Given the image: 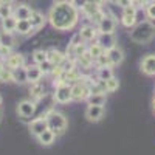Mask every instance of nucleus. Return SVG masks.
<instances>
[{
  "mask_svg": "<svg viewBox=\"0 0 155 155\" xmlns=\"http://www.w3.org/2000/svg\"><path fill=\"white\" fill-rule=\"evenodd\" d=\"M9 54H11V48H9V47H3V45L0 47V58H2L3 61H5Z\"/></svg>",
  "mask_w": 155,
  "mask_h": 155,
  "instance_id": "58836bf2",
  "label": "nucleus"
},
{
  "mask_svg": "<svg viewBox=\"0 0 155 155\" xmlns=\"http://www.w3.org/2000/svg\"><path fill=\"white\" fill-rule=\"evenodd\" d=\"M141 71L147 76H155V54H147L141 61Z\"/></svg>",
  "mask_w": 155,
  "mask_h": 155,
  "instance_id": "4468645a",
  "label": "nucleus"
},
{
  "mask_svg": "<svg viewBox=\"0 0 155 155\" xmlns=\"http://www.w3.org/2000/svg\"><path fill=\"white\" fill-rule=\"evenodd\" d=\"M113 76V67H98L96 71V79L99 81H107Z\"/></svg>",
  "mask_w": 155,
  "mask_h": 155,
  "instance_id": "bb28decb",
  "label": "nucleus"
},
{
  "mask_svg": "<svg viewBox=\"0 0 155 155\" xmlns=\"http://www.w3.org/2000/svg\"><path fill=\"white\" fill-rule=\"evenodd\" d=\"M0 82H12V71L5 64L0 65Z\"/></svg>",
  "mask_w": 155,
  "mask_h": 155,
  "instance_id": "c756f323",
  "label": "nucleus"
},
{
  "mask_svg": "<svg viewBox=\"0 0 155 155\" xmlns=\"http://www.w3.org/2000/svg\"><path fill=\"white\" fill-rule=\"evenodd\" d=\"M106 53H107V56H109V59H110L113 67L115 65H120V64L124 61V53H123V50L118 48V47H113V48L107 50Z\"/></svg>",
  "mask_w": 155,
  "mask_h": 155,
  "instance_id": "f3484780",
  "label": "nucleus"
},
{
  "mask_svg": "<svg viewBox=\"0 0 155 155\" xmlns=\"http://www.w3.org/2000/svg\"><path fill=\"white\" fill-rule=\"evenodd\" d=\"M96 42L104 48L106 51L116 47V37H115V33H98V37H96Z\"/></svg>",
  "mask_w": 155,
  "mask_h": 155,
  "instance_id": "1a4fd4ad",
  "label": "nucleus"
},
{
  "mask_svg": "<svg viewBox=\"0 0 155 155\" xmlns=\"http://www.w3.org/2000/svg\"><path fill=\"white\" fill-rule=\"evenodd\" d=\"M107 2H110V3H115V5H120V3H121V0H107Z\"/></svg>",
  "mask_w": 155,
  "mask_h": 155,
  "instance_id": "c03bdc74",
  "label": "nucleus"
},
{
  "mask_svg": "<svg viewBox=\"0 0 155 155\" xmlns=\"http://www.w3.org/2000/svg\"><path fill=\"white\" fill-rule=\"evenodd\" d=\"M17 27V19L14 16H9L6 19H2V30L6 33H16Z\"/></svg>",
  "mask_w": 155,
  "mask_h": 155,
  "instance_id": "b1692460",
  "label": "nucleus"
},
{
  "mask_svg": "<svg viewBox=\"0 0 155 155\" xmlns=\"http://www.w3.org/2000/svg\"><path fill=\"white\" fill-rule=\"evenodd\" d=\"M107 101L106 93H95V95H90L87 98V104L90 106H104Z\"/></svg>",
  "mask_w": 155,
  "mask_h": 155,
  "instance_id": "a878e982",
  "label": "nucleus"
},
{
  "mask_svg": "<svg viewBox=\"0 0 155 155\" xmlns=\"http://www.w3.org/2000/svg\"><path fill=\"white\" fill-rule=\"evenodd\" d=\"M137 8H134L132 5L123 6V14H121V23L126 28H132L137 25Z\"/></svg>",
  "mask_w": 155,
  "mask_h": 155,
  "instance_id": "423d86ee",
  "label": "nucleus"
},
{
  "mask_svg": "<svg viewBox=\"0 0 155 155\" xmlns=\"http://www.w3.org/2000/svg\"><path fill=\"white\" fill-rule=\"evenodd\" d=\"M104 16H106V12H104V9L101 8L99 11H96L95 14H93L92 17H90V20H92L93 23H96V25H98V23H99V22L102 20V17H104Z\"/></svg>",
  "mask_w": 155,
  "mask_h": 155,
  "instance_id": "4c0bfd02",
  "label": "nucleus"
},
{
  "mask_svg": "<svg viewBox=\"0 0 155 155\" xmlns=\"http://www.w3.org/2000/svg\"><path fill=\"white\" fill-rule=\"evenodd\" d=\"M12 12H14V8L11 5H0V19H6L12 16Z\"/></svg>",
  "mask_w": 155,
  "mask_h": 155,
  "instance_id": "c9c22d12",
  "label": "nucleus"
},
{
  "mask_svg": "<svg viewBox=\"0 0 155 155\" xmlns=\"http://www.w3.org/2000/svg\"><path fill=\"white\" fill-rule=\"evenodd\" d=\"M28 20H30L31 27H33V31H39L41 28H44V25L47 23V17L44 14H41V12H37V11L31 12V16H30Z\"/></svg>",
  "mask_w": 155,
  "mask_h": 155,
  "instance_id": "2eb2a0df",
  "label": "nucleus"
},
{
  "mask_svg": "<svg viewBox=\"0 0 155 155\" xmlns=\"http://www.w3.org/2000/svg\"><path fill=\"white\" fill-rule=\"evenodd\" d=\"M81 42H84V41H82V37H81V34H79V33H76V34L71 37V41H70L68 45H78V44H81Z\"/></svg>",
  "mask_w": 155,
  "mask_h": 155,
  "instance_id": "a19ab883",
  "label": "nucleus"
},
{
  "mask_svg": "<svg viewBox=\"0 0 155 155\" xmlns=\"http://www.w3.org/2000/svg\"><path fill=\"white\" fill-rule=\"evenodd\" d=\"M78 64H79V65L82 67V68H90L95 64V59H93V56L88 53V50L87 51H84V53L78 58V61H76Z\"/></svg>",
  "mask_w": 155,
  "mask_h": 155,
  "instance_id": "393cba45",
  "label": "nucleus"
},
{
  "mask_svg": "<svg viewBox=\"0 0 155 155\" xmlns=\"http://www.w3.org/2000/svg\"><path fill=\"white\" fill-rule=\"evenodd\" d=\"M11 71H12V82H17V84L28 82V79H27V68L25 67H19V68H14Z\"/></svg>",
  "mask_w": 155,
  "mask_h": 155,
  "instance_id": "5701e85b",
  "label": "nucleus"
},
{
  "mask_svg": "<svg viewBox=\"0 0 155 155\" xmlns=\"http://www.w3.org/2000/svg\"><path fill=\"white\" fill-rule=\"evenodd\" d=\"M47 129H48V123H47L45 116H41V118L33 120L31 124H30V132H31V135H34L36 138L41 135L42 132H45Z\"/></svg>",
  "mask_w": 155,
  "mask_h": 155,
  "instance_id": "9d476101",
  "label": "nucleus"
},
{
  "mask_svg": "<svg viewBox=\"0 0 155 155\" xmlns=\"http://www.w3.org/2000/svg\"><path fill=\"white\" fill-rule=\"evenodd\" d=\"M0 42H2L3 47L12 48V47H14V44H16V39H14V36H12V33L2 31V33H0Z\"/></svg>",
  "mask_w": 155,
  "mask_h": 155,
  "instance_id": "c85d7f7f",
  "label": "nucleus"
},
{
  "mask_svg": "<svg viewBox=\"0 0 155 155\" xmlns=\"http://www.w3.org/2000/svg\"><path fill=\"white\" fill-rule=\"evenodd\" d=\"M70 2H71V3H73V5L78 8V9H79V8L82 9V8L85 6V3L88 2V0H70Z\"/></svg>",
  "mask_w": 155,
  "mask_h": 155,
  "instance_id": "79ce46f5",
  "label": "nucleus"
},
{
  "mask_svg": "<svg viewBox=\"0 0 155 155\" xmlns=\"http://www.w3.org/2000/svg\"><path fill=\"white\" fill-rule=\"evenodd\" d=\"M0 109H2V96H0Z\"/></svg>",
  "mask_w": 155,
  "mask_h": 155,
  "instance_id": "49530a36",
  "label": "nucleus"
},
{
  "mask_svg": "<svg viewBox=\"0 0 155 155\" xmlns=\"http://www.w3.org/2000/svg\"><path fill=\"white\" fill-rule=\"evenodd\" d=\"M42 116L47 118L48 129H50V130H53L56 135H62L64 132H65V129H67V118L61 112L51 110V112H48L47 115H42Z\"/></svg>",
  "mask_w": 155,
  "mask_h": 155,
  "instance_id": "7ed1b4c3",
  "label": "nucleus"
},
{
  "mask_svg": "<svg viewBox=\"0 0 155 155\" xmlns=\"http://www.w3.org/2000/svg\"><path fill=\"white\" fill-rule=\"evenodd\" d=\"M95 64H96V67H113L110 59H109V56H107V53L101 54L98 59H95Z\"/></svg>",
  "mask_w": 155,
  "mask_h": 155,
  "instance_id": "473e14b6",
  "label": "nucleus"
},
{
  "mask_svg": "<svg viewBox=\"0 0 155 155\" xmlns=\"http://www.w3.org/2000/svg\"><path fill=\"white\" fill-rule=\"evenodd\" d=\"M30 93H31V96H33L34 101H39L41 98H44V95H45V85H44L41 81L31 84V87H30Z\"/></svg>",
  "mask_w": 155,
  "mask_h": 155,
  "instance_id": "aec40b11",
  "label": "nucleus"
},
{
  "mask_svg": "<svg viewBox=\"0 0 155 155\" xmlns=\"http://www.w3.org/2000/svg\"><path fill=\"white\" fill-rule=\"evenodd\" d=\"M152 107H153V113H155V96H153V99H152Z\"/></svg>",
  "mask_w": 155,
  "mask_h": 155,
  "instance_id": "a18cd8bd",
  "label": "nucleus"
},
{
  "mask_svg": "<svg viewBox=\"0 0 155 155\" xmlns=\"http://www.w3.org/2000/svg\"><path fill=\"white\" fill-rule=\"evenodd\" d=\"M104 116V106H90L85 110V118L90 123H98Z\"/></svg>",
  "mask_w": 155,
  "mask_h": 155,
  "instance_id": "9b49d317",
  "label": "nucleus"
},
{
  "mask_svg": "<svg viewBox=\"0 0 155 155\" xmlns=\"http://www.w3.org/2000/svg\"><path fill=\"white\" fill-rule=\"evenodd\" d=\"M27 68V79L30 84H34V82H39L42 79V76H44V71L41 70V67L37 65V64H34V65H28V67H25Z\"/></svg>",
  "mask_w": 155,
  "mask_h": 155,
  "instance_id": "f8f14e48",
  "label": "nucleus"
},
{
  "mask_svg": "<svg viewBox=\"0 0 155 155\" xmlns=\"http://www.w3.org/2000/svg\"><path fill=\"white\" fill-rule=\"evenodd\" d=\"M56 134L53 132V130H50V129H47L45 132H42L41 135L37 137V140H39V143H41L42 146H51L54 143V140H56Z\"/></svg>",
  "mask_w": 155,
  "mask_h": 155,
  "instance_id": "6ab92c4d",
  "label": "nucleus"
},
{
  "mask_svg": "<svg viewBox=\"0 0 155 155\" xmlns=\"http://www.w3.org/2000/svg\"><path fill=\"white\" fill-rule=\"evenodd\" d=\"M79 34L84 42H92V41H96L98 37V28H95L93 25H85V27L81 28Z\"/></svg>",
  "mask_w": 155,
  "mask_h": 155,
  "instance_id": "dca6fc26",
  "label": "nucleus"
},
{
  "mask_svg": "<svg viewBox=\"0 0 155 155\" xmlns=\"http://www.w3.org/2000/svg\"><path fill=\"white\" fill-rule=\"evenodd\" d=\"M33 61H34V64H42L44 61H47V51L36 50L33 53Z\"/></svg>",
  "mask_w": 155,
  "mask_h": 155,
  "instance_id": "72a5a7b5",
  "label": "nucleus"
},
{
  "mask_svg": "<svg viewBox=\"0 0 155 155\" xmlns=\"http://www.w3.org/2000/svg\"><path fill=\"white\" fill-rule=\"evenodd\" d=\"M16 33L22 34V36H28L33 31V27H31V23L28 19H22V20H17V27H16Z\"/></svg>",
  "mask_w": 155,
  "mask_h": 155,
  "instance_id": "4be33fe9",
  "label": "nucleus"
},
{
  "mask_svg": "<svg viewBox=\"0 0 155 155\" xmlns=\"http://www.w3.org/2000/svg\"><path fill=\"white\" fill-rule=\"evenodd\" d=\"M149 2H147V0H132V6L134 8H137V9H140V8H143V6H146Z\"/></svg>",
  "mask_w": 155,
  "mask_h": 155,
  "instance_id": "ea45409f",
  "label": "nucleus"
},
{
  "mask_svg": "<svg viewBox=\"0 0 155 155\" xmlns=\"http://www.w3.org/2000/svg\"><path fill=\"white\" fill-rule=\"evenodd\" d=\"M54 95L53 99L58 104H68V102L73 101V95H71V85L70 84H62L54 87Z\"/></svg>",
  "mask_w": 155,
  "mask_h": 155,
  "instance_id": "39448f33",
  "label": "nucleus"
},
{
  "mask_svg": "<svg viewBox=\"0 0 155 155\" xmlns=\"http://www.w3.org/2000/svg\"><path fill=\"white\" fill-rule=\"evenodd\" d=\"M0 47H2V42H0Z\"/></svg>",
  "mask_w": 155,
  "mask_h": 155,
  "instance_id": "de8ad7c7",
  "label": "nucleus"
},
{
  "mask_svg": "<svg viewBox=\"0 0 155 155\" xmlns=\"http://www.w3.org/2000/svg\"><path fill=\"white\" fill-rule=\"evenodd\" d=\"M5 65L11 70L19 68V67H25V58L19 53H11L6 59H5Z\"/></svg>",
  "mask_w": 155,
  "mask_h": 155,
  "instance_id": "ddd939ff",
  "label": "nucleus"
},
{
  "mask_svg": "<svg viewBox=\"0 0 155 155\" xmlns=\"http://www.w3.org/2000/svg\"><path fill=\"white\" fill-rule=\"evenodd\" d=\"M90 81H92L90 78L82 76V79L71 84V95L74 101H87L90 96Z\"/></svg>",
  "mask_w": 155,
  "mask_h": 155,
  "instance_id": "20e7f679",
  "label": "nucleus"
},
{
  "mask_svg": "<svg viewBox=\"0 0 155 155\" xmlns=\"http://www.w3.org/2000/svg\"><path fill=\"white\" fill-rule=\"evenodd\" d=\"M146 16L149 17V20L155 25V0L153 2H149L146 5Z\"/></svg>",
  "mask_w": 155,
  "mask_h": 155,
  "instance_id": "f704fd0d",
  "label": "nucleus"
},
{
  "mask_svg": "<svg viewBox=\"0 0 155 155\" xmlns=\"http://www.w3.org/2000/svg\"><path fill=\"white\" fill-rule=\"evenodd\" d=\"M36 112V101H20L19 106H17V113L22 116V118H30L33 116Z\"/></svg>",
  "mask_w": 155,
  "mask_h": 155,
  "instance_id": "6e6552de",
  "label": "nucleus"
},
{
  "mask_svg": "<svg viewBox=\"0 0 155 155\" xmlns=\"http://www.w3.org/2000/svg\"><path fill=\"white\" fill-rule=\"evenodd\" d=\"M106 88H107V92H109V93L116 92V90L120 88V81H118V78L112 76L110 79H107V81H106Z\"/></svg>",
  "mask_w": 155,
  "mask_h": 155,
  "instance_id": "2f4dec72",
  "label": "nucleus"
},
{
  "mask_svg": "<svg viewBox=\"0 0 155 155\" xmlns=\"http://www.w3.org/2000/svg\"><path fill=\"white\" fill-rule=\"evenodd\" d=\"M78 20H79V11H78V8L70 0L56 2L53 5V8L50 9V14H48V22L58 31L73 30L74 25L78 23Z\"/></svg>",
  "mask_w": 155,
  "mask_h": 155,
  "instance_id": "f257e3e1",
  "label": "nucleus"
},
{
  "mask_svg": "<svg viewBox=\"0 0 155 155\" xmlns=\"http://www.w3.org/2000/svg\"><path fill=\"white\" fill-rule=\"evenodd\" d=\"M33 9L28 6V5H19L14 8V12H12V16H14L17 20H22V19H30Z\"/></svg>",
  "mask_w": 155,
  "mask_h": 155,
  "instance_id": "a211bd4d",
  "label": "nucleus"
},
{
  "mask_svg": "<svg viewBox=\"0 0 155 155\" xmlns=\"http://www.w3.org/2000/svg\"><path fill=\"white\" fill-rule=\"evenodd\" d=\"M37 65L41 67V70L44 71V74H50V73H51V70H53V67H54L50 61H44L42 64H37Z\"/></svg>",
  "mask_w": 155,
  "mask_h": 155,
  "instance_id": "e433bc0d",
  "label": "nucleus"
},
{
  "mask_svg": "<svg viewBox=\"0 0 155 155\" xmlns=\"http://www.w3.org/2000/svg\"><path fill=\"white\" fill-rule=\"evenodd\" d=\"M67 56L64 54V53H61L59 50H48L47 51V61H50L51 64H53V65H59V64L65 59Z\"/></svg>",
  "mask_w": 155,
  "mask_h": 155,
  "instance_id": "412c9836",
  "label": "nucleus"
},
{
  "mask_svg": "<svg viewBox=\"0 0 155 155\" xmlns=\"http://www.w3.org/2000/svg\"><path fill=\"white\" fill-rule=\"evenodd\" d=\"M98 28V33H115L116 30V20L112 14L106 12V16L102 17V20L96 25Z\"/></svg>",
  "mask_w": 155,
  "mask_h": 155,
  "instance_id": "0eeeda50",
  "label": "nucleus"
},
{
  "mask_svg": "<svg viewBox=\"0 0 155 155\" xmlns=\"http://www.w3.org/2000/svg\"><path fill=\"white\" fill-rule=\"evenodd\" d=\"M12 2H14V0H0V3H2V5H11Z\"/></svg>",
  "mask_w": 155,
  "mask_h": 155,
  "instance_id": "37998d69",
  "label": "nucleus"
},
{
  "mask_svg": "<svg viewBox=\"0 0 155 155\" xmlns=\"http://www.w3.org/2000/svg\"><path fill=\"white\" fill-rule=\"evenodd\" d=\"M99 9H101V5H99V3H96V2H90V0H88V2L85 3V6L82 8V12L90 19V17H92L95 12L99 11Z\"/></svg>",
  "mask_w": 155,
  "mask_h": 155,
  "instance_id": "cd10ccee",
  "label": "nucleus"
},
{
  "mask_svg": "<svg viewBox=\"0 0 155 155\" xmlns=\"http://www.w3.org/2000/svg\"><path fill=\"white\" fill-rule=\"evenodd\" d=\"M87 50H88V53L93 56V59H98L101 54H104V53H106V50L102 48L98 42H95V44H90V47H88Z\"/></svg>",
  "mask_w": 155,
  "mask_h": 155,
  "instance_id": "7c9ffc66",
  "label": "nucleus"
},
{
  "mask_svg": "<svg viewBox=\"0 0 155 155\" xmlns=\"http://www.w3.org/2000/svg\"><path fill=\"white\" fill-rule=\"evenodd\" d=\"M155 37V25L150 20H144L132 27L130 39L137 44H149Z\"/></svg>",
  "mask_w": 155,
  "mask_h": 155,
  "instance_id": "f03ea898",
  "label": "nucleus"
},
{
  "mask_svg": "<svg viewBox=\"0 0 155 155\" xmlns=\"http://www.w3.org/2000/svg\"><path fill=\"white\" fill-rule=\"evenodd\" d=\"M0 5H2V3H0Z\"/></svg>",
  "mask_w": 155,
  "mask_h": 155,
  "instance_id": "09e8293b",
  "label": "nucleus"
}]
</instances>
